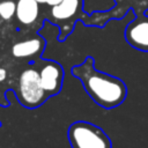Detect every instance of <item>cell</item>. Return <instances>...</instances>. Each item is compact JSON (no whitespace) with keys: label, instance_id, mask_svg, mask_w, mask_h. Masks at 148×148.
I'll return each instance as SVG.
<instances>
[{"label":"cell","instance_id":"obj_1","mask_svg":"<svg viewBox=\"0 0 148 148\" xmlns=\"http://www.w3.org/2000/svg\"><path fill=\"white\" fill-rule=\"evenodd\" d=\"M72 74L81 81L91 99L104 109L119 106L127 96V87L124 81L97 71L91 57H87L82 64L74 66Z\"/></svg>","mask_w":148,"mask_h":148},{"label":"cell","instance_id":"obj_2","mask_svg":"<svg viewBox=\"0 0 148 148\" xmlns=\"http://www.w3.org/2000/svg\"><path fill=\"white\" fill-rule=\"evenodd\" d=\"M67 138L72 148H112L109 135L99 126L84 120L73 123Z\"/></svg>","mask_w":148,"mask_h":148},{"label":"cell","instance_id":"obj_3","mask_svg":"<svg viewBox=\"0 0 148 148\" xmlns=\"http://www.w3.org/2000/svg\"><path fill=\"white\" fill-rule=\"evenodd\" d=\"M16 96L18 102L28 109L40 106L50 97L40 84L39 72L36 67H28L21 72L17 80Z\"/></svg>","mask_w":148,"mask_h":148},{"label":"cell","instance_id":"obj_4","mask_svg":"<svg viewBox=\"0 0 148 148\" xmlns=\"http://www.w3.org/2000/svg\"><path fill=\"white\" fill-rule=\"evenodd\" d=\"M38 72L40 84L49 96L57 95L62 87L64 81V68L62 66L53 60H39Z\"/></svg>","mask_w":148,"mask_h":148},{"label":"cell","instance_id":"obj_5","mask_svg":"<svg viewBox=\"0 0 148 148\" xmlns=\"http://www.w3.org/2000/svg\"><path fill=\"white\" fill-rule=\"evenodd\" d=\"M125 38L132 47L148 52V16H138L130 22L125 29Z\"/></svg>","mask_w":148,"mask_h":148},{"label":"cell","instance_id":"obj_6","mask_svg":"<svg viewBox=\"0 0 148 148\" xmlns=\"http://www.w3.org/2000/svg\"><path fill=\"white\" fill-rule=\"evenodd\" d=\"M45 47V40L40 37H32L20 40L12 46V54L15 58L24 59L39 56Z\"/></svg>","mask_w":148,"mask_h":148},{"label":"cell","instance_id":"obj_7","mask_svg":"<svg viewBox=\"0 0 148 148\" xmlns=\"http://www.w3.org/2000/svg\"><path fill=\"white\" fill-rule=\"evenodd\" d=\"M39 15V2L37 0H18L16 2L15 16L23 25H31Z\"/></svg>","mask_w":148,"mask_h":148},{"label":"cell","instance_id":"obj_8","mask_svg":"<svg viewBox=\"0 0 148 148\" xmlns=\"http://www.w3.org/2000/svg\"><path fill=\"white\" fill-rule=\"evenodd\" d=\"M81 0H61L51 6V16L57 22H64L74 17L80 8Z\"/></svg>","mask_w":148,"mask_h":148},{"label":"cell","instance_id":"obj_9","mask_svg":"<svg viewBox=\"0 0 148 148\" xmlns=\"http://www.w3.org/2000/svg\"><path fill=\"white\" fill-rule=\"evenodd\" d=\"M16 12V2L13 0H3L0 1V17L3 21H8L13 18Z\"/></svg>","mask_w":148,"mask_h":148},{"label":"cell","instance_id":"obj_10","mask_svg":"<svg viewBox=\"0 0 148 148\" xmlns=\"http://www.w3.org/2000/svg\"><path fill=\"white\" fill-rule=\"evenodd\" d=\"M39 3H45V5H49V6H53L58 2H60L61 0H37Z\"/></svg>","mask_w":148,"mask_h":148},{"label":"cell","instance_id":"obj_11","mask_svg":"<svg viewBox=\"0 0 148 148\" xmlns=\"http://www.w3.org/2000/svg\"><path fill=\"white\" fill-rule=\"evenodd\" d=\"M6 79H7V71H6V68L0 66V82L5 81Z\"/></svg>","mask_w":148,"mask_h":148}]
</instances>
